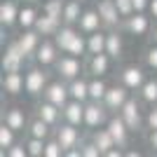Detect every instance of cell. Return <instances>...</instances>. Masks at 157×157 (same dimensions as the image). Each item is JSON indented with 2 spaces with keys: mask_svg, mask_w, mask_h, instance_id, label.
<instances>
[{
  "mask_svg": "<svg viewBox=\"0 0 157 157\" xmlns=\"http://www.w3.org/2000/svg\"><path fill=\"white\" fill-rule=\"evenodd\" d=\"M148 145H150L152 152H157V129H150V134H148Z\"/></svg>",
  "mask_w": 157,
  "mask_h": 157,
  "instance_id": "cell-43",
  "label": "cell"
},
{
  "mask_svg": "<svg viewBox=\"0 0 157 157\" xmlns=\"http://www.w3.org/2000/svg\"><path fill=\"white\" fill-rule=\"evenodd\" d=\"M52 68H54V73H56L61 80H66V82H71L73 78L85 75V68H82L80 56H73V54H66V52L56 59V63H54Z\"/></svg>",
  "mask_w": 157,
  "mask_h": 157,
  "instance_id": "cell-2",
  "label": "cell"
},
{
  "mask_svg": "<svg viewBox=\"0 0 157 157\" xmlns=\"http://www.w3.org/2000/svg\"><path fill=\"white\" fill-rule=\"evenodd\" d=\"M148 12H150V17L157 21V0H150V7H148Z\"/></svg>",
  "mask_w": 157,
  "mask_h": 157,
  "instance_id": "cell-45",
  "label": "cell"
},
{
  "mask_svg": "<svg viewBox=\"0 0 157 157\" xmlns=\"http://www.w3.org/2000/svg\"><path fill=\"white\" fill-rule=\"evenodd\" d=\"M94 141V143L98 145V150L103 152H108L110 148H115V138L110 136V131H108V127H98V129H92V136H89Z\"/></svg>",
  "mask_w": 157,
  "mask_h": 157,
  "instance_id": "cell-25",
  "label": "cell"
},
{
  "mask_svg": "<svg viewBox=\"0 0 157 157\" xmlns=\"http://www.w3.org/2000/svg\"><path fill=\"white\" fill-rule=\"evenodd\" d=\"M68 92H71V98H78V101H89V80L85 75L80 78H73L68 82Z\"/></svg>",
  "mask_w": 157,
  "mask_h": 157,
  "instance_id": "cell-24",
  "label": "cell"
},
{
  "mask_svg": "<svg viewBox=\"0 0 157 157\" xmlns=\"http://www.w3.org/2000/svg\"><path fill=\"white\" fill-rule=\"evenodd\" d=\"M14 134H17V131L7 124V122L0 124V148H2V155H5L7 148H12V145H14Z\"/></svg>",
  "mask_w": 157,
  "mask_h": 157,
  "instance_id": "cell-36",
  "label": "cell"
},
{
  "mask_svg": "<svg viewBox=\"0 0 157 157\" xmlns=\"http://www.w3.org/2000/svg\"><path fill=\"white\" fill-rule=\"evenodd\" d=\"M2 92H7L10 96L26 92V75H21V71L17 73H2Z\"/></svg>",
  "mask_w": 157,
  "mask_h": 157,
  "instance_id": "cell-17",
  "label": "cell"
},
{
  "mask_svg": "<svg viewBox=\"0 0 157 157\" xmlns=\"http://www.w3.org/2000/svg\"><path fill=\"white\" fill-rule=\"evenodd\" d=\"M115 5H117V12H120V17H122V21L136 12V10H134V0H115Z\"/></svg>",
  "mask_w": 157,
  "mask_h": 157,
  "instance_id": "cell-39",
  "label": "cell"
},
{
  "mask_svg": "<svg viewBox=\"0 0 157 157\" xmlns=\"http://www.w3.org/2000/svg\"><path fill=\"white\" fill-rule=\"evenodd\" d=\"M5 155L7 157H26L28 148H26V143H14L12 148H7V150H5Z\"/></svg>",
  "mask_w": 157,
  "mask_h": 157,
  "instance_id": "cell-41",
  "label": "cell"
},
{
  "mask_svg": "<svg viewBox=\"0 0 157 157\" xmlns=\"http://www.w3.org/2000/svg\"><path fill=\"white\" fill-rule=\"evenodd\" d=\"M19 12L21 7L17 0H2L0 2V26L12 28L14 24H19Z\"/></svg>",
  "mask_w": 157,
  "mask_h": 157,
  "instance_id": "cell-19",
  "label": "cell"
},
{
  "mask_svg": "<svg viewBox=\"0 0 157 157\" xmlns=\"http://www.w3.org/2000/svg\"><path fill=\"white\" fill-rule=\"evenodd\" d=\"M45 143L47 138H38V136H28L26 138V148L31 157H45Z\"/></svg>",
  "mask_w": 157,
  "mask_h": 157,
  "instance_id": "cell-34",
  "label": "cell"
},
{
  "mask_svg": "<svg viewBox=\"0 0 157 157\" xmlns=\"http://www.w3.org/2000/svg\"><path fill=\"white\" fill-rule=\"evenodd\" d=\"M155 105H157V103H155Z\"/></svg>",
  "mask_w": 157,
  "mask_h": 157,
  "instance_id": "cell-50",
  "label": "cell"
},
{
  "mask_svg": "<svg viewBox=\"0 0 157 157\" xmlns=\"http://www.w3.org/2000/svg\"><path fill=\"white\" fill-rule=\"evenodd\" d=\"M80 33V28L75 31V26H71V24H63V26L56 31V35H54V42L59 45V49L61 52H66L68 47H71V42L75 40V35Z\"/></svg>",
  "mask_w": 157,
  "mask_h": 157,
  "instance_id": "cell-28",
  "label": "cell"
},
{
  "mask_svg": "<svg viewBox=\"0 0 157 157\" xmlns=\"http://www.w3.org/2000/svg\"><path fill=\"white\" fill-rule=\"evenodd\" d=\"M150 7V0H134V10L136 12H148Z\"/></svg>",
  "mask_w": 157,
  "mask_h": 157,
  "instance_id": "cell-44",
  "label": "cell"
},
{
  "mask_svg": "<svg viewBox=\"0 0 157 157\" xmlns=\"http://www.w3.org/2000/svg\"><path fill=\"white\" fill-rule=\"evenodd\" d=\"M122 28H108V38H105V52L110 54L113 61H117L120 56H122V49H124V45H122Z\"/></svg>",
  "mask_w": 157,
  "mask_h": 157,
  "instance_id": "cell-22",
  "label": "cell"
},
{
  "mask_svg": "<svg viewBox=\"0 0 157 157\" xmlns=\"http://www.w3.org/2000/svg\"><path fill=\"white\" fill-rule=\"evenodd\" d=\"M35 115H38V117H42L47 124H52L54 129L63 122V108H59L56 103L47 101V98H42V101L35 105Z\"/></svg>",
  "mask_w": 157,
  "mask_h": 157,
  "instance_id": "cell-11",
  "label": "cell"
},
{
  "mask_svg": "<svg viewBox=\"0 0 157 157\" xmlns=\"http://www.w3.org/2000/svg\"><path fill=\"white\" fill-rule=\"evenodd\" d=\"M101 26H103V21H101V14H98L96 7H94V10H85V12H82V17H80V21H78V28L85 33V35L98 31Z\"/></svg>",
  "mask_w": 157,
  "mask_h": 157,
  "instance_id": "cell-21",
  "label": "cell"
},
{
  "mask_svg": "<svg viewBox=\"0 0 157 157\" xmlns=\"http://www.w3.org/2000/svg\"><path fill=\"white\" fill-rule=\"evenodd\" d=\"M63 26V21L61 19H56V17H49V14H45L42 12V17H38V21H35V31L42 35V38H54L56 35V31Z\"/></svg>",
  "mask_w": 157,
  "mask_h": 157,
  "instance_id": "cell-20",
  "label": "cell"
},
{
  "mask_svg": "<svg viewBox=\"0 0 157 157\" xmlns=\"http://www.w3.org/2000/svg\"><path fill=\"white\" fill-rule=\"evenodd\" d=\"M63 5H66V0H45V5H42V12L49 14V17H56V19L63 21Z\"/></svg>",
  "mask_w": 157,
  "mask_h": 157,
  "instance_id": "cell-35",
  "label": "cell"
},
{
  "mask_svg": "<svg viewBox=\"0 0 157 157\" xmlns=\"http://www.w3.org/2000/svg\"><path fill=\"white\" fill-rule=\"evenodd\" d=\"M80 2H85V0H80Z\"/></svg>",
  "mask_w": 157,
  "mask_h": 157,
  "instance_id": "cell-49",
  "label": "cell"
},
{
  "mask_svg": "<svg viewBox=\"0 0 157 157\" xmlns=\"http://www.w3.org/2000/svg\"><path fill=\"white\" fill-rule=\"evenodd\" d=\"M145 71L141 68V66L131 63V66H124L122 71H120V82L127 87V89H131V92H138L141 87H143L145 82Z\"/></svg>",
  "mask_w": 157,
  "mask_h": 157,
  "instance_id": "cell-10",
  "label": "cell"
},
{
  "mask_svg": "<svg viewBox=\"0 0 157 157\" xmlns=\"http://www.w3.org/2000/svg\"><path fill=\"white\" fill-rule=\"evenodd\" d=\"M141 103H143V101H138V98L129 96V101L124 103V108L120 110V115L124 117V122H127V127L131 129V134H138V131L143 129V124H145V117H143V108H141Z\"/></svg>",
  "mask_w": 157,
  "mask_h": 157,
  "instance_id": "cell-4",
  "label": "cell"
},
{
  "mask_svg": "<svg viewBox=\"0 0 157 157\" xmlns=\"http://www.w3.org/2000/svg\"><path fill=\"white\" fill-rule=\"evenodd\" d=\"M108 131H110V136L115 138V145H120V148H127L129 145V134L131 129L127 127L124 117L120 115V113H115V115H110V120H108Z\"/></svg>",
  "mask_w": 157,
  "mask_h": 157,
  "instance_id": "cell-9",
  "label": "cell"
},
{
  "mask_svg": "<svg viewBox=\"0 0 157 157\" xmlns=\"http://www.w3.org/2000/svg\"><path fill=\"white\" fill-rule=\"evenodd\" d=\"M66 54H73V56H80V59L87 54V35H85L82 31L75 35V40L71 42V47L66 49Z\"/></svg>",
  "mask_w": 157,
  "mask_h": 157,
  "instance_id": "cell-33",
  "label": "cell"
},
{
  "mask_svg": "<svg viewBox=\"0 0 157 157\" xmlns=\"http://www.w3.org/2000/svg\"><path fill=\"white\" fill-rule=\"evenodd\" d=\"M145 127L148 129H157V105H152L148 115H145Z\"/></svg>",
  "mask_w": 157,
  "mask_h": 157,
  "instance_id": "cell-42",
  "label": "cell"
},
{
  "mask_svg": "<svg viewBox=\"0 0 157 157\" xmlns=\"http://www.w3.org/2000/svg\"><path fill=\"white\" fill-rule=\"evenodd\" d=\"M35 21H38V10H35V5H24L19 12V26L26 31V28H33L35 26Z\"/></svg>",
  "mask_w": 157,
  "mask_h": 157,
  "instance_id": "cell-31",
  "label": "cell"
},
{
  "mask_svg": "<svg viewBox=\"0 0 157 157\" xmlns=\"http://www.w3.org/2000/svg\"><path fill=\"white\" fill-rule=\"evenodd\" d=\"M138 98L143 101V103H150V105H155L157 103V78H152V80H145L143 82V87L138 89Z\"/></svg>",
  "mask_w": 157,
  "mask_h": 157,
  "instance_id": "cell-30",
  "label": "cell"
},
{
  "mask_svg": "<svg viewBox=\"0 0 157 157\" xmlns=\"http://www.w3.org/2000/svg\"><path fill=\"white\" fill-rule=\"evenodd\" d=\"M42 98H47V101H52V103H56L59 108H63L68 101H71V92H68V82L66 80H54V82H49L45 89V94H42Z\"/></svg>",
  "mask_w": 157,
  "mask_h": 157,
  "instance_id": "cell-12",
  "label": "cell"
},
{
  "mask_svg": "<svg viewBox=\"0 0 157 157\" xmlns=\"http://www.w3.org/2000/svg\"><path fill=\"white\" fill-rule=\"evenodd\" d=\"M21 2H28V5H35V2H38V0H21Z\"/></svg>",
  "mask_w": 157,
  "mask_h": 157,
  "instance_id": "cell-48",
  "label": "cell"
},
{
  "mask_svg": "<svg viewBox=\"0 0 157 157\" xmlns=\"http://www.w3.org/2000/svg\"><path fill=\"white\" fill-rule=\"evenodd\" d=\"M85 103L87 101H78L71 98L63 105V122H71L75 127H85Z\"/></svg>",
  "mask_w": 157,
  "mask_h": 157,
  "instance_id": "cell-16",
  "label": "cell"
},
{
  "mask_svg": "<svg viewBox=\"0 0 157 157\" xmlns=\"http://www.w3.org/2000/svg\"><path fill=\"white\" fill-rule=\"evenodd\" d=\"M110 54L101 52V54H89V61H87V75L89 78H103L105 73L110 71Z\"/></svg>",
  "mask_w": 157,
  "mask_h": 157,
  "instance_id": "cell-15",
  "label": "cell"
},
{
  "mask_svg": "<svg viewBox=\"0 0 157 157\" xmlns=\"http://www.w3.org/2000/svg\"><path fill=\"white\" fill-rule=\"evenodd\" d=\"M145 66H148L150 71L157 73V45H155V42H152V47L145 49Z\"/></svg>",
  "mask_w": 157,
  "mask_h": 157,
  "instance_id": "cell-40",
  "label": "cell"
},
{
  "mask_svg": "<svg viewBox=\"0 0 157 157\" xmlns=\"http://www.w3.org/2000/svg\"><path fill=\"white\" fill-rule=\"evenodd\" d=\"M108 85L103 82V78H89V98L92 101H103Z\"/></svg>",
  "mask_w": 157,
  "mask_h": 157,
  "instance_id": "cell-32",
  "label": "cell"
},
{
  "mask_svg": "<svg viewBox=\"0 0 157 157\" xmlns=\"http://www.w3.org/2000/svg\"><path fill=\"white\" fill-rule=\"evenodd\" d=\"M129 94H131V89H127L122 82H120V85L108 87L103 103H105V108L110 110V115H115V113H120L122 108H124V103L129 101Z\"/></svg>",
  "mask_w": 157,
  "mask_h": 157,
  "instance_id": "cell-7",
  "label": "cell"
},
{
  "mask_svg": "<svg viewBox=\"0 0 157 157\" xmlns=\"http://www.w3.org/2000/svg\"><path fill=\"white\" fill-rule=\"evenodd\" d=\"M61 155H63V148H61V143L56 141V136L52 134L45 143V157H61Z\"/></svg>",
  "mask_w": 157,
  "mask_h": 157,
  "instance_id": "cell-37",
  "label": "cell"
},
{
  "mask_svg": "<svg viewBox=\"0 0 157 157\" xmlns=\"http://www.w3.org/2000/svg\"><path fill=\"white\" fill-rule=\"evenodd\" d=\"M54 136H56V141L61 143V148L66 150H71V148H78V145H82V136H80V129L75 124H71V122H61L56 129H54Z\"/></svg>",
  "mask_w": 157,
  "mask_h": 157,
  "instance_id": "cell-6",
  "label": "cell"
},
{
  "mask_svg": "<svg viewBox=\"0 0 157 157\" xmlns=\"http://www.w3.org/2000/svg\"><path fill=\"white\" fill-rule=\"evenodd\" d=\"M150 38H152V42H155V45H157V26L152 28V35H150Z\"/></svg>",
  "mask_w": 157,
  "mask_h": 157,
  "instance_id": "cell-46",
  "label": "cell"
},
{
  "mask_svg": "<svg viewBox=\"0 0 157 157\" xmlns=\"http://www.w3.org/2000/svg\"><path fill=\"white\" fill-rule=\"evenodd\" d=\"M96 10H98V14H101L103 28H120L122 26V17H120V12H117L115 0H98Z\"/></svg>",
  "mask_w": 157,
  "mask_h": 157,
  "instance_id": "cell-13",
  "label": "cell"
},
{
  "mask_svg": "<svg viewBox=\"0 0 157 157\" xmlns=\"http://www.w3.org/2000/svg\"><path fill=\"white\" fill-rule=\"evenodd\" d=\"M17 40H19L21 49H24V54H26V59H33L35 52H38V47H40V42H42V35H40L35 28H26Z\"/></svg>",
  "mask_w": 157,
  "mask_h": 157,
  "instance_id": "cell-18",
  "label": "cell"
},
{
  "mask_svg": "<svg viewBox=\"0 0 157 157\" xmlns=\"http://www.w3.org/2000/svg\"><path fill=\"white\" fill-rule=\"evenodd\" d=\"M2 122H7V124L12 127L17 134L26 131V127H28L26 115H24V110H21V108H7V110L2 113Z\"/></svg>",
  "mask_w": 157,
  "mask_h": 157,
  "instance_id": "cell-23",
  "label": "cell"
},
{
  "mask_svg": "<svg viewBox=\"0 0 157 157\" xmlns=\"http://www.w3.org/2000/svg\"><path fill=\"white\" fill-rule=\"evenodd\" d=\"M105 38H108V28L105 31H94L87 35V54H101L105 52Z\"/></svg>",
  "mask_w": 157,
  "mask_h": 157,
  "instance_id": "cell-27",
  "label": "cell"
},
{
  "mask_svg": "<svg viewBox=\"0 0 157 157\" xmlns=\"http://www.w3.org/2000/svg\"><path fill=\"white\" fill-rule=\"evenodd\" d=\"M24 61H26V54L21 49L19 40H12L5 45V52H2V73H17L24 68Z\"/></svg>",
  "mask_w": 157,
  "mask_h": 157,
  "instance_id": "cell-5",
  "label": "cell"
},
{
  "mask_svg": "<svg viewBox=\"0 0 157 157\" xmlns=\"http://www.w3.org/2000/svg\"><path fill=\"white\" fill-rule=\"evenodd\" d=\"M24 75H26V94L28 96H33V98L42 96L47 85H49V73H47L45 66L35 63V66H31Z\"/></svg>",
  "mask_w": 157,
  "mask_h": 157,
  "instance_id": "cell-1",
  "label": "cell"
},
{
  "mask_svg": "<svg viewBox=\"0 0 157 157\" xmlns=\"http://www.w3.org/2000/svg\"><path fill=\"white\" fill-rule=\"evenodd\" d=\"M80 152H82V157H101L103 152L98 150V145L94 143L92 138L89 141H82V145H80Z\"/></svg>",
  "mask_w": 157,
  "mask_h": 157,
  "instance_id": "cell-38",
  "label": "cell"
},
{
  "mask_svg": "<svg viewBox=\"0 0 157 157\" xmlns=\"http://www.w3.org/2000/svg\"><path fill=\"white\" fill-rule=\"evenodd\" d=\"M82 12H85V10H82V2H80V0H66V5H63V24L78 26Z\"/></svg>",
  "mask_w": 157,
  "mask_h": 157,
  "instance_id": "cell-29",
  "label": "cell"
},
{
  "mask_svg": "<svg viewBox=\"0 0 157 157\" xmlns=\"http://www.w3.org/2000/svg\"><path fill=\"white\" fill-rule=\"evenodd\" d=\"M127 155H129V157H141V152H138V150H129Z\"/></svg>",
  "mask_w": 157,
  "mask_h": 157,
  "instance_id": "cell-47",
  "label": "cell"
},
{
  "mask_svg": "<svg viewBox=\"0 0 157 157\" xmlns=\"http://www.w3.org/2000/svg\"><path fill=\"white\" fill-rule=\"evenodd\" d=\"M61 56V49L59 45L54 42V38H42V42H40L38 52H35V56H33V61L40 66H45V68H49V66L56 63V59Z\"/></svg>",
  "mask_w": 157,
  "mask_h": 157,
  "instance_id": "cell-8",
  "label": "cell"
},
{
  "mask_svg": "<svg viewBox=\"0 0 157 157\" xmlns=\"http://www.w3.org/2000/svg\"><path fill=\"white\" fill-rule=\"evenodd\" d=\"M26 134H28V136H38V138H49V136L54 134V127H52V124H47L42 117H38V115H35V117L28 122Z\"/></svg>",
  "mask_w": 157,
  "mask_h": 157,
  "instance_id": "cell-26",
  "label": "cell"
},
{
  "mask_svg": "<svg viewBox=\"0 0 157 157\" xmlns=\"http://www.w3.org/2000/svg\"><path fill=\"white\" fill-rule=\"evenodd\" d=\"M150 19L152 17H148L145 12H134L131 17H127L124 21H122V31H127L129 35H145V33L150 31Z\"/></svg>",
  "mask_w": 157,
  "mask_h": 157,
  "instance_id": "cell-14",
  "label": "cell"
},
{
  "mask_svg": "<svg viewBox=\"0 0 157 157\" xmlns=\"http://www.w3.org/2000/svg\"><path fill=\"white\" fill-rule=\"evenodd\" d=\"M110 120V110L105 108L103 101H87L85 103V127L87 129H98V127H105Z\"/></svg>",
  "mask_w": 157,
  "mask_h": 157,
  "instance_id": "cell-3",
  "label": "cell"
}]
</instances>
